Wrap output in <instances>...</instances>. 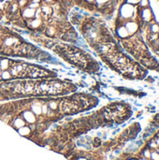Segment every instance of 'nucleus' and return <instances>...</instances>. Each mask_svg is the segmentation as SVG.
Instances as JSON below:
<instances>
[{"instance_id":"f8f14e48","label":"nucleus","mask_w":159,"mask_h":160,"mask_svg":"<svg viewBox=\"0 0 159 160\" xmlns=\"http://www.w3.org/2000/svg\"><path fill=\"white\" fill-rule=\"evenodd\" d=\"M146 38L149 43L156 42L159 40V34H155V33H146Z\"/></svg>"},{"instance_id":"1a4fd4ad","label":"nucleus","mask_w":159,"mask_h":160,"mask_svg":"<svg viewBox=\"0 0 159 160\" xmlns=\"http://www.w3.org/2000/svg\"><path fill=\"white\" fill-rule=\"evenodd\" d=\"M151 153H152V150L149 149L147 146L144 147L141 152H140V155H139V158H144V159H150V157H151Z\"/></svg>"},{"instance_id":"9b49d317","label":"nucleus","mask_w":159,"mask_h":160,"mask_svg":"<svg viewBox=\"0 0 159 160\" xmlns=\"http://www.w3.org/2000/svg\"><path fill=\"white\" fill-rule=\"evenodd\" d=\"M41 4H42V0H29L27 7L34 8V9H37L40 8Z\"/></svg>"},{"instance_id":"ddd939ff","label":"nucleus","mask_w":159,"mask_h":160,"mask_svg":"<svg viewBox=\"0 0 159 160\" xmlns=\"http://www.w3.org/2000/svg\"><path fill=\"white\" fill-rule=\"evenodd\" d=\"M146 146H147L149 149H151L152 151H154V150H156L157 148H158V146H157V142H156V141H155V139H154V138H152V139L148 140Z\"/></svg>"},{"instance_id":"4468645a","label":"nucleus","mask_w":159,"mask_h":160,"mask_svg":"<svg viewBox=\"0 0 159 160\" xmlns=\"http://www.w3.org/2000/svg\"><path fill=\"white\" fill-rule=\"evenodd\" d=\"M139 8H145L150 7V0H140L139 5L137 6Z\"/></svg>"},{"instance_id":"aec40b11","label":"nucleus","mask_w":159,"mask_h":160,"mask_svg":"<svg viewBox=\"0 0 159 160\" xmlns=\"http://www.w3.org/2000/svg\"><path fill=\"white\" fill-rule=\"evenodd\" d=\"M127 160H139V158H129Z\"/></svg>"},{"instance_id":"f3484780","label":"nucleus","mask_w":159,"mask_h":160,"mask_svg":"<svg viewBox=\"0 0 159 160\" xmlns=\"http://www.w3.org/2000/svg\"><path fill=\"white\" fill-rule=\"evenodd\" d=\"M124 2L129 4V5L133 6V7H137V6L139 5L140 0H124Z\"/></svg>"},{"instance_id":"6ab92c4d","label":"nucleus","mask_w":159,"mask_h":160,"mask_svg":"<svg viewBox=\"0 0 159 160\" xmlns=\"http://www.w3.org/2000/svg\"><path fill=\"white\" fill-rule=\"evenodd\" d=\"M154 122L156 123V124H157L159 126V113H157L156 116H155V118H154Z\"/></svg>"},{"instance_id":"20e7f679","label":"nucleus","mask_w":159,"mask_h":160,"mask_svg":"<svg viewBox=\"0 0 159 160\" xmlns=\"http://www.w3.org/2000/svg\"><path fill=\"white\" fill-rule=\"evenodd\" d=\"M22 117L23 118L25 123H28V124H35L36 123V115L31 111H28V110L23 111L22 113Z\"/></svg>"},{"instance_id":"412c9836","label":"nucleus","mask_w":159,"mask_h":160,"mask_svg":"<svg viewBox=\"0 0 159 160\" xmlns=\"http://www.w3.org/2000/svg\"><path fill=\"white\" fill-rule=\"evenodd\" d=\"M1 49H2V46H1V43H0V53H1Z\"/></svg>"},{"instance_id":"4be33fe9","label":"nucleus","mask_w":159,"mask_h":160,"mask_svg":"<svg viewBox=\"0 0 159 160\" xmlns=\"http://www.w3.org/2000/svg\"><path fill=\"white\" fill-rule=\"evenodd\" d=\"M157 48H159V40H158V43H157Z\"/></svg>"},{"instance_id":"9d476101","label":"nucleus","mask_w":159,"mask_h":160,"mask_svg":"<svg viewBox=\"0 0 159 160\" xmlns=\"http://www.w3.org/2000/svg\"><path fill=\"white\" fill-rule=\"evenodd\" d=\"M0 80L3 82H8L12 80V75L9 72V70H1L0 71Z\"/></svg>"},{"instance_id":"0eeeda50","label":"nucleus","mask_w":159,"mask_h":160,"mask_svg":"<svg viewBox=\"0 0 159 160\" xmlns=\"http://www.w3.org/2000/svg\"><path fill=\"white\" fill-rule=\"evenodd\" d=\"M11 65H12V62H10V60H8L7 58H6V57L0 58V71L9 69Z\"/></svg>"},{"instance_id":"7ed1b4c3","label":"nucleus","mask_w":159,"mask_h":160,"mask_svg":"<svg viewBox=\"0 0 159 160\" xmlns=\"http://www.w3.org/2000/svg\"><path fill=\"white\" fill-rule=\"evenodd\" d=\"M115 35L116 37L123 40V39H127L130 37L129 33L127 32V28L125 27L124 24H116V27H115Z\"/></svg>"},{"instance_id":"a211bd4d","label":"nucleus","mask_w":159,"mask_h":160,"mask_svg":"<svg viewBox=\"0 0 159 160\" xmlns=\"http://www.w3.org/2000/svg\"><path fill=\"white\" fill-rule=\"evenodd\" d=\"M54 2H57V0H42V3L49 4V5H52V4H53Z\"/></svg>"},{"instance_id":"39448f33","label":"nucleus","mask_w":159,"mask_h":160,"mask_svg":"<svg viewBox=\"0 0 159 160\" xmlns=\"http://www.w3.org/2000/svg\"><path fill=\"white\" fill-rule=\"evenodd\" d=\"M41 106H42V104H41L40 102H38V101H34V102H32L31 105H30L31 112H32L35 115L39 116V115L42 113Z\"/></svg>"},{"instance_id":"f03ea898","label":"nucleus","mask_w":159,"mask_h":160,"mask_svg":"<svg viewBox=\"0 0 159 160\" xmlns=\"http://www.w3.org/2000/svg\"><path fill=\"white\" fill-rule=\"evenodd\" d=\"M20 15L23 21H29L32 20L36 17V9L31 8L29 7H25L21 8L20 10Z\"/></svg>"},{"instance_id":"f257e3e1","label":"nucleus","mask_w":159,"mask_h":160,"mask_svg":"<svg viewBox=\"0 0 159 160\" xmlns=\"http://www.w3.org/2000/svg\"><path fill=\"white\" fill-rule=\"evenodd\" d=\"M124 25L130 36H133L140 31V23L136 20H127L124 22Z\"/></svg>"},{"instance_id":"dca6fc26","label":"nucleus","mask_w":159,"mask_h":160,"mask_svg":"<svg viewBox=\"0 0 159 160\" xmlns=\"http://www.w3.org/2000/svg\"><path fill=\"white\" fill-rule=\"evenodd\" d=\"M150 160H159V154L156 150L152 151L151 157H150Z\"/></svg>"},{"instance_id":"2eb2a0df","label":"nucleus","mask_w":159,"mask_h":160,"mask_svg":"<svg viewBox=\"0 0 159 160\" xmlns=\"http://www.w3.org/2000/svg\"><path fill=\"white\" fill-rule=\"evenodd\" d=\"M28 2H29V0H17V3H18L20 8H22L27 7Z\"/></svg>"},{"instance_id":"6e6552de","label":"nucleus","mask_w":159,"mask_h":160,"mask_svg":"<svg viewBox=\"0 0 159 160\" xmlns=\"http://www.w3.org/2000/svg\"><path fill=\"white\" fill-rule=\"evenodd\" d=\"M11 125H12V127L15 128H22V127H23V126L25 125V121L23 120V118H22V116H18V117H16V118L12 121Z\"/></svg>"},{"instance_id":"423d86ee","label":"nucleus","mask_w":159,"mask_h":160,"mask_svg":"<svg viewBox=\"0 0 159 160\" xmlns=\"http://www.w3.org/2000/svg\"><path fill=\"white\" fill-rule=\"evenodd\" d=\"M147 33H155L159 34V23L156 22V20H153L150 22L147 25Z\"/></svg>"}]
</instances>
